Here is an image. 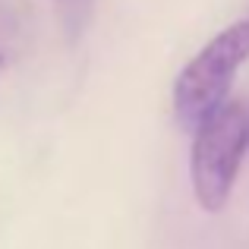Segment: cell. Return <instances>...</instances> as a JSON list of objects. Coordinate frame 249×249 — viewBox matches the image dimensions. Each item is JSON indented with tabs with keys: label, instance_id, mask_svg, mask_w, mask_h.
<instances>
[{
	"label": "cell",
	"instance_id": "obj_2",
	"mask_svg": "<svg viewBox=\"0 0 249 249\" xmlns=\"http://www.w3.org/2000/svg\"><path fill=\"white\" fill-rule=\"evenodd\" d=\"M249 148V114L243 104L227 101L193 133L189 183L202 212H221L231 199L240 164Z\"/></svg>",
	"mask_w": 249,
	"mask_h": 249
},
{
	"label": "cell",
	"instance_id": "obj_3",
	"mask_svg": "<svg viewBox=\"0 0 249 249\" xmlns=\"http://www.w3.org/2000/svg\"><path fill=\"white\" fill-rule=\"evenodd\" d=\"M91 6H95V0H57L60 22L73 38L85 32V25H89V19H91Z\"/></svg>",
	"mask_w": 249,
	"mask_h": 249
},
{
	"label": "cell",
	"instance_id": "obj_1",
	"mask_svg": "<svg viewBox=\"0 0 249 249\" xmlns=\"http://www.w3.org/2000/svg\"><path fill=\"white\" fill-rule=\"evenodd\" d=\"M249 60V16L221 29L174 79V114L189 133L227 104L237 70Z\"/></svg>",
	"mask_w": 249,
	"mask_h": 249
}]
</instances>
